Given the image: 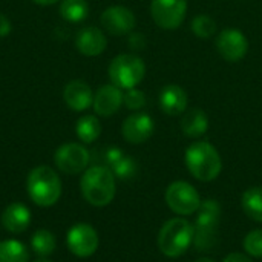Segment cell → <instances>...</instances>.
I'll use <instances>...</instances> for the list:
<instances>
[{
    "instance_id": "21",
    "label": "cell",
    "mask_w": 262,
    "mask_h": 262,
    "mask_svg": "<svg viewBox=\"0 0 262 262\" xmlns=\"http://www.w3.org/2000/svg\"><path fill=\"white\" fill-rule=\"evenodd\" d=\"M75 132H77V137L80 138V141L86 143V144H91L94 143L100 134H101V124H100V120L95 117V115H84L81 117L77 124H75Z\"/></svg>"
},
{
    "instance_id": "8",
    "label": "cell",
    "mask_w": 262,
    "mask_h": 262,
    "mask_svg": "<svg viewBox=\"0 0 262 262\" xmlns=\"http://www.w3.org/2000/svg\"><path fill=\"white\" fill-rule=\"evenodd\" d=\"M187 14V0H152L150 17L161 29H177Z\"/></svg>"
},
{
    "instance_id": "6",
    "label": "cell",
    "mask_w": 262,
    "mask_h": 262,
    "mask_svg": "<svg viewBox=\"0 0 262 262\" xmlns=\"http://www.w3.org/2000/svg\"><path fill=\"white\" fill-rule=\"evenodd\" d=\"M107 74L112 84L127 91L141 83L146 75V64L135 54H120L111 61Z\"/></svg>"
},
{
    "instance_id": "3",
    "label": "cell",
    "mask_w": 262,
    "mask_h": 262,
    "mask_svg": "<svg viewBox=\"0 0 262 262\" xmlns=\"http://www.w3.org/2000/svg\"><path fill=\"white\" fill-rule=\"evenodd\" d=\"M221 207L215 200L201 201L198 216L193 226V246L198 252L209 253L218 246Z\"/></svg>"
},
{
    "instance_id": "11",
    "label": "cell",
    "mask_w": 262,
    "mask_h": 262,
    "mask_svg": "<svg viewBox=\"0 0 262 262\" xmlns=\"http://www.w3.org/2000/svg\"><path fill=\"white\" fill-rule=\"evenodd\" d=\"M68 249L78 258H89L98 249V235L91 224H75L66 236Z\"/></svg>"
},
{
    "instance_id": "26",
    "label": "cell",
    "mask_w": 262,
    "mask_h": 262,
    "mask_svg": "<svg viewBox=\"0 0 262 262\" xmlns=\"http://www.w3.org/2000/svg\"><path fill=\"white\" fill-rule=\"evenodd\" d=\"M112 170V173L120 178V180H130L135 177L137 173V163L134 161V158L123 155L114 166L109 167Z\"/></svg>"
},
{
    "instance_id": "16",
    "label": "cell",
    "mask_w": 262,
    "mask_h": 262,
    "mask_svg": "<svg viewBox=\"0 0 262 262\" xmlns=\"http://www.w3.org/2000/svg\"><path fill=\"white\" fill-rule=\"evenodd\" d=\"M63 98L69 109H72L75 112H83L92 106L94 92H92L91 86L88 83H84L83 80H72L64 86Z\"/></svg>"
},
{
    "instance_id": "15",
    "label": "cell",
    "mask_w": 262,
    "mask_h": 262,
    "mask_svg": "<svg viewBox=\"0 0 262 262\" xmlns=\"http://www.w3.org/2000/svg\"><path fill=\"white\" fill-rule=\"evenodd\" d=\"M75 46L80 54L86 57H97L104 52L107 46V38L100 28L86 26L78 31L75 37Z\"/></svg>"
},
{
    "instance_id": "2",
    "label": "cell",
    "mask_w": 262,
    "mask_h": 262,
    "mask_svg": "<svg viewBox=\"0 0 262 262\" xmlns=\"http://www.w3.org/2000/svg\"><path fill=\"white\" fill-rule=\"evenodd\" d=\"M84 200L95 207H104L115 196V175L107 166H92L84 170L80 180Z\"/></svg>"
},
{
    "instance_id": "20",
    "label": "cell",
    "mask_w": 262,
    "mask_h": 262,
    "mask_svg": "<svg viewBox=\"0 0 262 262\" xmlns=\"http://www.w3.org/2000/svg\"><path fill=\"white\" fill-rule=\"evenodd\" d=\"M241 206L250 220L262 223V187L256 186L247 189L241 198Z\"/></svg>"
},
{
    "instance_id": "4",
    "label": "cell",
    "mask_w": 262,
    "mask_h": 262,
    "mask_svg": "<svg viewBox=\"0 0 262 262\" xmlns=\"http://www.w3.org/2000/svg\"><path fill=\"white\" fill-rule=\"evenodd\" d=\"M29 198L40 207L54 206L61 195V181L57 172L48 166L32 169L26 181Z\"/></svg>"
},
{
    "instance_id": "13",
    "label": "cell",
    "mask_w": 262,
    "mask_h": 262,
    "mask_svg": "<svg viewBox=\"0 0 262 262\" xmlns=\"http://www.w3.org/2000/svg\"><path fill=\"white\" fill-rule=\"evenodd\" d=\"M155 130L154 118L146 112H135L129 115L121 126L123 138L130 144H141L147 141Z\"/></svg>"
},
{
    "instance_id": "9",
    "label": "cell",
    "mask_w": 262,
    "mask_h": 262,
    "mask_svg": "<svg viewBox=\"0 0 262 262\" xmlns=\"http://www.w3.org/2000/svg\"><path fill=\"white\" fill-rule=\"evenodd\" d=\"M89 152L83 144L66 143L55 150L54 161L55 166L68 175H77L83 172L89 164Z\"/></svg>"
},
{
    "instance_id": "25",
    "label": "cell",
    "mask_w": 262,
    "mask_h": 262,
    "mask_svg": "<svg viewBox=\"0 0 262 262\" xmlns=\"http://www.w3.org/2000/svg\"><path fill=\"white\" fill-rule=\"evenodd\" d=\"M190 28H192V32L198 38H203V40L212 38L216 34V21L210 15H207V14L195 15L192 18Z\"/></svg>"
},
{
    "instance_id": "17",
    "label": "cell",
    "mask_w": 262,
    "mask_h": 262,
    "mask_svg": "<svg viewBox=\"0 0 262 262\" xmlns=\"http://www.w3.org/2000/svg\"><path fill=\"white\" fill-rule=\"evenodd\" d=\"M160 107L170 117L183 115L187 111L189 97L186 91L178 84H167L160 92Z\"/></svg>"
},
{
    "instance_id": "5",
    "label": "cell",
    "mask_w": 262,
    "mask_h": 262,
    "mask_svg": "<svg viewBox=\"0 0 262 262\" xmlns=\"http://www.w3.org/2000/svg\"><path fill=\"white\" fill-rule=\"evenodd\" d=\"M193 224L184 218H172L163 224L158 233V247L163 255L178 258L187 252L193 243Z\"/></svg>"
},
{
    "instance_id": "29",
    "label": "cell",
    "mask_w": 262,
    "mask_h": 262,
    "mask_svg": "<svg viewBox=\"0 0 262 262\" xmlns=\"http://www.w3.org/2000/svg\"><path fill=\"white\" fill-rule=\"evenodd\" d=\"M127 35H129V37H127V45H129L134 51H141V49L146 48L147 40H146L144 34H141V32H130V34H127Z\"/></svg>"
},
{
    "instance_id": "31",
    "label": "cell",
    "mask_w": 262,
    "mask_h": 262,
    "mask_svg": "<svg viewBox=\"0 0 262 262\" xmlns=\"http://www.w3.org/2000/svg\"><path fill=\"white\" fill-rule=\"evenodd\" d=\"M223 262H253V261L250 259V256H247V255H244V253H238V252H235V253L227 255Z\"/></svg>"
},
{
    "instance_id": "19",
    "label": "cell",
    "mask_w": 262,
    "mask_h": 262,
    "mask_svg": "<svg viewBox=\"0 0 262 262\" xmlns=\"http://www.w3.org/2000/svg\"><path fill=\"white\" fill-rule=\"evenodd\" d=\"M181 130L189 138H200L209 129V118L203 109H189L183 114L181 118Z\"/></svg>"
},
{
    "instance_id": "24",
    "label": "cell",
    "mask_w": 262,
    "mask_h": 262,
    "mask_svg": "<svg viewBox=\"0 0 262 262\" xmlns=\"http://www.w3.org/2000/svg\"><path fill=\"white\" fill-rule=\"evenodd\" d=\"M31 247L40 258H46L54 253L57 247L55 236L49 230H37L31 238Z\"/></svg>"
},
{
    "instance_id": "7",
    "label": "cell",
    "mask_w": 262,
    "mask_h": 262,
    "mask_svg": "<svg viewBox=\"0 0 262 262\" xmlns=\"http://www.w3.org/2000/svg\"><path fill=\"white\" fill-rule=\"evenodd\" d=\"M166 203L177 215H193L201 206V198L196 189L186 181H175L166 190Z\"/></svg>"
},
{
    "instance_id": "14",
    "label": "cell",
    "mask_w": 262,
    "mask_h": 262,
    "mask_svg": "<svg viewBox=\"0 0 262 262\" xmlns=\"http://www.w3.org/2000/svg\"><path fill=\"white\" fill-rule=\"evenodd\" d=\"M123 89H120L115 84H103L95 94H94V101L92 107L97 115L100 117H111L118 112V109L123 104Z\"/></svg>"
},
{
    "instance_id": "34",
    "label": "cell",
    "mask_w": 262,
    "mask_h": 262,
    "mask_svg": "<svg viewBox=\"0 0 262 262\" xmlns=\"http://www.w3.org/2000/svg\"><path fill=\"white\" fill-rule=\"evenodd\" d=\"M195 262H216L215 259H210V258H200V259H196Z\"/></svg>"
},
{
    "instance_id": "18",
    "label": "cell",
    "mask_w": 262,
    "mask_h": 262,
    "mask_svg": "<svg viewBox=\"0 0 262 262\" xmlns=\"http://www.w3.org/2000/svg\"><path fill=\"white\" fill-rule=\"evenodd\" d=\"M31 224V212L21 203L9 204L2 213V226L9 233H23Z\"/></svg>"
},
{
    "instance_id": "32",
    "label": "cell",
    "mask_w": 262,
    "mask_h": 262,
    "mask_svg": "<svg viewBox=\"0 0 262 262\" xmlns=\"http://www.w3.org/2000/svg\"><path fill=\"white\" fill-rule=\"evenodd\" d=\"M11 32V21L0 12V37H6Z\"/></svg>"
},
{
    "instance_id": "27",
    "label": "cell",
    "mask_w": 262,
    "mask_h": 262,
    "mask_svg": "<svg viewBox=\"0 0 262 262\" xmlns=\"http://www.w3.org/2000/svg\"><path fill=\"white\" fill-rule=\"evenodd\" d=\"M244 250L249 256L253 258H262V229L252 230L244 238Z\"/></svg>"
},
{
    "instance_id": "10",
    "label": "cell",
    "mask_w": 262,
    "mask_h": 262,
    "mask_svg": "<svg viewBox=\"0 0 262 262\" xmlns=\"http://www.w3.org/2000/svg\"><path fill=\"white\" fill-rule=\"evenodd\" d=\"M216 51L229 63H236L243 60L249 52V40L239 29L229 28L218 34L216 37Z\"/></svg>"
},
{
    "instance_id": "35",
    "label": "cell",
    "mask_w": 262,
    "mask_h": 262,
    "mask_svg": "<svg viewBox=\"0 0 262 262\" xmlns=\"http://www.w3.org/2000/svg\"><path fill=\"white\" fill-rule=\"evenodd\" d=\"M35 262H51V261H48V259H38V261H35Z\"/></svg>"
},
{
    "instance_id": "1",
    "label": "cell",
    "mask_w": 262,
    "mask_h": 262,
    "mask_svg": "<svg viewBox=\"0 0 262 262\" xmlns=\"http://www.w3.org/2000/svg\"><path fill=\"white\" fill-rule=\"evenodd\" d=\"M184 163L190 175L203 183L216 180L223 170V161L216 147L207 141L192 143L186 149Z\"/></svg>"
},
{
    "instance_id": "23",
    "label": "cell",
    "mask_w": 262,
    "mask_h": 262,
    "mask_svg": "<svg viewBox=\"0 0 262 262\" xmlns=\"http://www.w3.org/2000/svg\"><path fill=\"white\" fill-rule=\"evenodd\" d=\"M28 249L15 239H5L0 243V262H28Z\"/></svg>"
},
{
    "instance_id": "12",
    "label": "cell",
    "mask_w": 262,
    "mask_h": 262,
    "mask_svg": "<svg viewBox=\"0 0 262 262\" xmlns=\"http://www.w3.org/2000/svg\"><path fill=\"white\" fill-rule=\"evenodd\" d=\"M101 26L112 35H127L134 31L137 25L135 14L121 5L109 6L101 12Z\"/></svg>"
},
{
    "instance_id": "22",
    "label": "cell",
    "mask_w": 262,
    "mask_h": 262,
    "mask_svg": "<svg viewBox=\"0 0 262 262\" xmlns=\"http://www.w3.org/2000/svg\"><path fill=\"white\" fill-rule=\"evenodd\" d=\"M60 15L71 23H80L89 15V5L86 0H61Z\"/></svg>"
},
{
    "instance_id": "30",
    "label": "cell",
    "mask_w": 262,
    "mask_h": 262,
    "mask_svg": "<svg viewBox=\"0 0 262 262\" xmlns=\"http://www.w3.org/2000/svg\"><path fill=\"white\" fill-rule=\"evenodd\" d=\"M123 155H124V154H123L121 149H118V147H109V149L106 150V154H104V161H106L107 167L114 166Z\"/></svg>"
},
{
    "instance_id": "28",
    "label": "cell",
    "mask_w": 262,
    "mask_h": 262,
    "mask_svg": "<svg viewBox=\"0 0 262 262\" xmlns=\"http://www.w3.org/2000/svg\"><path fill=\"white\" fill-rule=\"evenodd\" d=\"M146 94L137 88H132V89H127L126 94H124V98H123V103L127 109L130 111H140L146 106Z\"/></svg>"
},
{
    "instance_id": "33",
    "label": "cell",
    "mask_w": 262,
    "mask_h": 262,
    "mask_svg": "<svg viewBox=\"0 0 262 262\" xmlns=\"http://www.w3.org/2000/svg\"><path fill=\"white\" fill-rule=\"evenodd\" d=\"M34 3H37V5H41V6H48V5H54V3H57L58 0H32Z\"/></svg>"
}]
</instances>
